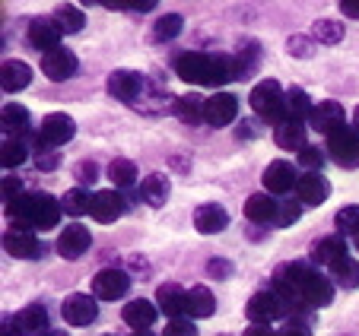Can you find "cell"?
Listing matches in <instances>:
<instances>
[{
	"label": "cell",
	"mask_w": 359,
	"mask_h": 336,
	"mask_svg": "<svg viewBox=\"0 0 359 336\" xmlns=\"http://www.w3.org/2000/svg\"><path fill=\"white\" fill-rule=\"evenodd\" d=\"M273 292L292 311L302 308H327L334 298V286L327 276L305 263H283L273 270Z\"/></svg>",
	"instance_id": "6da1fadb"
},
{
	"label": "cell",
	"mask_w": 359,
	"mask_h": 336,
	"mask_svg": "<svg viewBox=\"0 0 359 336\" xmlns=\"http://www.w3.org/2000/svg\"><path fill=\"white\" fill-rule=\"evenodd\" d=\"M175 74L194 86H223L229 80H242V64H236L232 57L188 51L175 61Z\"/></svg>",
	"instance_id": "7a4b0ae2"
},
{
	"label": "cell",
	"mask_w": 359,
	"mask_h": 336,
	"mask_svg": "<svg viewBox=\"0 0 359 336\" xmlns=\"http://www.w3.org/2000/svg\"><path fill=\"white\" fill-rule=\"evenodd\" d=\"M61 200L51 194H22L16 203H10L7 213L13 216V229H55L61 219Z\"/></svg>",
	"instance_id": "3957f363"
},
{
	"label": "cell",
	"mask_w": 359,
	"mask_h": 336,
	"mask_svg": "<svg viewBox=\"0 0 359 336\" xmlns=\"http://www.w3.org/2000/svg\"><path fill=\"white\" fill-rule=\"evenodd\" d=\"M248 102L255 108V115L264 118V121H273V124L286 121V92L280 89L277 80H261L258 86L251 89Z\"/></svg>",
	"instance_id": "277c9868"
},
{
	"label": "cell",
	"mask_w": 359,
	"mask_h": 336,
	"mask_svg": "<svg viewBox=\"0 0 359 336\" xmlns=\"http://www.w3.org/2000/svg\"><path fill=\"white\" fill-rule=\"evenodd\" d=\"M327 153L337 165L344 168H356L359 165V134L356 127H337L331 136H327Z\"/></svg>",
	"instance_id": "5b68a950"
},
{
	"label": "cell",
	"mask_w": 359,
	"mask_h": 336,
	"mask_svg": "<svg viewBox=\"0 0 359 336\" xmlns=\"http://www.w3.org/2000/svg\"><path fill=\"white\" fill-rule=\"evenodd\" d=\"M130 289V276L124 270H99L93 279V295L99 302H115V298H124Z\"/></svg>",
	"instance_id": "8992f818"
},
{
	"label": "cell",
	"mask_w": 359,
	"mask_h": 336,
	"mask_svg": "<svg viewBox=\"0 0 359 336\" xmlns=\"http://www.w3.org/2000/svg\"><path fill=\"white\" fill-rule=\"evenodd\" d=\"M245 314H248L251 323H271L277 321V317L286 314V304L280 302L277 292H255V295L248 298V308H245Z\"/></svg>",
	"instance_id": "52a82bcc"
},
{
	"label": "cell",
	"mask_w": 359,
	"mask_h": 336,
	"mask_svg": "<svg viewBox=\"0 0 359 336\" xmlns=\"http://www.w3.org/2000/svg\"><path fill=\"white\" fill-rule=\"evenodd\" d=\"M76 134V124L70 115H64V111H55V115H45V121H41L39 127V140L48 143V146H64V143H70Z\"/></svg>",
	"instance_id": "ba28073f"
},
{
	"label": "cell",
	"mask_w": 359,
	"mask_h": 336,
	"mask_svg": "<svg viewBox=\"0 0 359 336\" xmlns=\"http://www.w3.org/2000/svg\"><path fill=\"white\" fill-rule=\"evenodd\" d=\"M61 314L70 327H89V323L95 321V314H99V304H95V298L83 295V292H74V295L64 298Z\"/></svg>",
	"instance_id": "9c48e42d"
},
{
	"label": "cell",
	"mask_w": 359,
	"mask_h": 336,
	"mask_svg": "<svg viewBox=\"0 0 359 336\" xmlns=\"http://www.w3.org/2000/svg\"><path fill=\"white\" fill-rule=\"evenodd\" d=\"M238 115V99L229 92H217L207 99V108H203V121L210 124V127H226L232 124Z\"/></svg>",
	"instance_id": "30bf717a"
},
{
	"label": "cell",
	"mask_w": 359,
	"mask_h": 336,
	"mask_svg": "<svg viewBox=\"0 0 359 336\" xmlns=\"http://www.w3.org/2000/svg\"><path fill=\"white\" fill-rule=\"evenodd\" d=\"M41 74H45L48 80H55V83L70 80V76L76 74V54L67 51V48H55V51H48L45 57H41Z\"/></svg>",
	"instance_id": "8fae6325"
},
{
	"label": "cell",
	"mask_w": 359,
	"mask_h": 336,
	"mask_svg": "<svg viewBox=\"0 0 359 336\" xmlns=\"http://www.w3.org/2000/svg\"><path fill=\"white\" fill-rule=\"evenodd\" d=\"M296 197L302 206H321L331 197V184L327 178H321V172H305L296 184Z\"/></svg>",
	"instance_id": "7c38bea8"
},
{
	"label": "cell",
	"mask_w": 359,
	"mask_h": 336,
	"mask_svg": "<svg viewBox=\"0 0 359 336\" xmlns=\"http://www.w3.org/2000/svg\"><path fill=\"white\" fill-rule=\"evenodd\" d=\"M261 181H264L267 194H286V190H292L299 184V175H296V168H292L286 159H277V162H271V165L264 168Z\"/></svg>",
	"instance_id": "4fadbf2b"
},
{
	"label": "cell",
	"mask_w": 359,
	"mask_h": 336,
	"mask_svg": "<svg viewBox=\"0 0 359 336\" xmlns=\"http://www.w3.org/2000/svg\"><path fill=\"white\" fill-rule=\"evenodd\" d=\"M61 29H57V22L51 20V16H39V20L29 22V45L39 48V51H55V48H61Z\"/></svg>",
	"instance_id": "5bb4252c"
},
{
	"label": "cell",
	"mask_w": 359,
	"mask_h": 336,
	"mask_svg": "<svg viewBox=\"0 0 359 336\" xmlns=\"http://www.w3.org/2000/svg\"><path fill=\"white\" fill-rule=\"evenodd\" d=\"M89 244H93L89 229H83V225H67V229L57 235V254H61L64 260H80L89 251Z\"/></svg>",
	"instance_id": "9a60e30c"
},
{
	"label": "cell",
	"mask_w": 359,
	"mask_h": 336,
	"mask_svg": "<svg viewBox=\"0 0 359 336\" xmlns=\"http://www.w3.org/2000/svg\"><path fill=\"white\" fill-rule=\"evenodd\" d=\"M4 248L7 254L20 257V260H32V257H41V241L26 229H10L4 235Z\"/></svg>",
	"instance_id": "2e32d148"
},
{
	"label": "cell",
	"mask_w": 359,
	"mask_h": 336,
	"mask_svg": "<svg viewBox=\"0 0 359 336\" xmlns=\"http://www.w3.org/2000/svg\"><path fill=\"white\" fill-rule=\"evenodd\" d=\"M229 225V213H226L219 203H203L194 213V229L201 235H219V232Z\"/></svg>",
	"instance_id": "e0dca14e"
},
{
	"label": "cell",
	"mask_w": 359,
	"mask_h": 336,
	"mask_svg": "<svg viewBox=\"0 0 359 336\" xmlns=\"http://www.w3.org/2000/svg\"><path fill=\"white\" fill-rule=\"evenodd\" d=\"M109 92L115 95L118 102H134L140 99L143 92V76L134 74V70H115L109 76Z\"/></svg>",
	"instance_id": "ac0fdd59"
},
{
	"label": "cell",
	"mask_w": 359,
	"mask_h": 336,
	"mask_svg": "<svg viewBox=\"0 0 359 336\" xmlns=\"http://www.w3.org/2000/svg\"><path fill=\"white\" fill-rule=\"evenodd\" d=\"M13 323L22 336H48L51 333V330H48V311L41 308V304H29V308H22L20 314L13 317Z\"/></svg>",
	"instance_id": "d6986e66"
},
{
	"label": "cell",
	"mask_w": 359,
	"mask_h": 336,
	"mask_svg": "<svg viewBox=\"0 0 359 336\" xmlns=\"http://www.w3.org/2000/svg\"><path fill=\"white\" fill-rule=\"evenodd\" d=\"M344 118H346V115H344V108H340L337 102H318L309 121H312L315 130H321V134L331 136L337 127H344Z\"/></svg>",
	"instance_id": "ffe728a7"
},
{
	"label": "cell",
	"mask_w": 359,
	"mask_h": 336,
	"mask_svg": "<svg viewBox=\"0 0 359 336\" xmlns=\"http://www.w3.org/2000/svg\"><path fill=\"white\" fill-rule=\"evenodd\" d=\"M156 304L172 321H178L182 314H188V292L175 283H165V286H159V292H156Z\"/></svg>",
	"instance_id": "44dd1931"
},
{
	"label": "cell",
	"mask_w": 359,
	"mask_h": 336,
	"mask_svg": "<svg viewBox=\"0 0 359 336\" xmlns=\"http://www.w3.org/2000/svg\"><path fill=\"white\" fill-rule=\"evenodd\" d=\"M29 83H32V67L26 61H4V67H0L4 92H22Z\"/></svg>",
	"instance_id": "7402d4cb"
},
{
	"label": "cell",
	"mask_w": 359,
	"mask_h": 336,
	"mask_svg": "<svg viewBox=\"0 0 359 336\" xmlns=\"http://www.w3.org/2000/svg\"><path fill=\"white\" fill-rule=\"evenodd\" d=\"M121 213H124V197L118 190H99V194H93L95 222H115Z\"/></svg>",
	"instance_id": "603a6c76"
},
{
	"label": "cell",
	"mask_w": 359,
	"mask_h": 336,
	"mask_svg": "<svg viewBox=\"0 0 359 336\" xmlns=\"http://www.w3.org/2000/svg\"><path fill=\"white\" fill-rule=\"evenodd\" d=\"M156 304L153 302H147V298H134L130 304H124V323L128 327H134V330H147V327H153L156 323Z\"/></svg>",
	"instance_id": "cb8c5ba5"
},
{
	"label": "cell",
	"mask_w": 359,
	"mask_h": 336,
	"mask_svg": "<svg viewBox=\"0 0 359 336\" xmlns=\"http://www.w3.org/2000/svg\"><path fill=\"white\" fill-rule=\"evenodd\" d=\"M346 257V241L344 235H331V238H321V241L312 244V260L315 263H325V267H334L337 260Z\"/></svg>",
	"instance_id": "d4e9b609"
},
{
	"label": "cell",
	"mask_w": 359,
	"mask_h": 336,
	"mask_svg": "<svg viewBox=\"0 0 359 336\" xmlns=\"http://www.w3.org/2000/svg\"><path fill=\"white\" fill-rule=\"evenodd\" d=\"M277 209H280V203L271 194H251L245 200V216L251 222H273L277 219Z\"/></svg>",
	"instance_id": "484cf974"
},
{
	"label": "cell",
	"mask_w": 359,
	"mask_h": 336,
	"mask_svg": "<svg viewBox=\"0 0 359 336\" xmlns=\"http://www.w3.org/2000/svg\"><path fill=\"white\" fill-rule=\"evenodd\" d=\"M273 140H277L280 149H299V153H302L305 149V124L302 121H290V118H286L283 124L273 127Z\"/></svg>",
	"instance_id": "4316f807"
},
{
	"label": "cell",
	"mask_w": 359,
	"mask_h": 336,
	"mask_svg": "<svg viewBox=\"0 0 359 336\" xmlns=\"http://www.w3.org/2000/svg\"><path fill=\"white\" fill-rule=\"evenodd\" d=\"M217 311V298L207 286H194L188 292V317L191 321H203V317H210Z\"/></svg>",
	"instance_id": "83f0119b"
},
{
	"label": "cell",
	"mask_w": 359,
	"mask_h": 336,
	"mask_svg": "<svg viewBox=\"0 0 359 336\" xmlns=\"http://www.w3.org/2000/svg\"><path fill=\"white\" fill-rule=\"evenodd\" d=\"M312 111H315V102L305 95V89L292 86L286 92V118L290 121H305V118H312Z\"/></svg>",
	"instance_id": "f1b7e54d"
},
{
	"label": "cell",
	"mask_w": 359,
	"mask_h": 336,
	"mask_svg": "<svg viewBox=\"0 0 359 336\" xmlns=\"http://www.w3.org/2000/svg\"><path fill=\"white\" fill-rule=\"evenodd\" d=\"M169 190L172 188H169V178L165 175H147L140 184V194L149 206H163V203L169 200Z\"/></svg>",
	"instance_id": "f546056e"
},
{
	"label": "cell",
	"mask_w": 359,
	"mask_h": 336,
	"mask_svg": "<svg viewBox=\"0 0 359 336\" xmlns=\"http://www.w3.org/2000/svg\"><path fill=\"white\" fill-rule=\"evenodd\" d=\"M203 108H207V99H201L197 92H188L175 102V115L184 124H197V121H203Z\"/></svg>",
	"instance_id": "4dcf8cb0"
},
{
	"label": "cell",
	"mask_w": 359,
	"mask_h": 336,
	"mask_svg": "<svg viewBox=\"0 0 359 336\" xmlns=\"http://www.w3.org/2000/svg\"><path fill=\"white\" fill-rule=\"evenodd\" d=\"M51 20L57 22V29H61V32H80V29L86 26V16H83V10L74 7V4H61V7L51 13Z\"/></svg>",
	"instance_id": "1f68e13d"
},
{
	"label": "cell",
	"mask_w": 359,
	"mask_h": 336,
	"mask_svg": "<svg viewBox=\"0 0 359 336\" xmlns=\"http://www.w3.org/2000/svg\"><path fill=\"white\" fill-rule=\"evenodd\" d=\"M0 121H4V130H7V134H26L29 130V111L22 105H4Z\"/></svg>",
	"instance_id": "d6a6232c"
},
{
	"label": "cell",
	"mask_w": 359,
	"mask_h": 336,
	"mask_svg": "<svg viewBox=\"0 0 359 336\" xmlns=\"http://www.w3.org/2000/svg\"><path fill=\"white\" fill-rule=\"evenodd\" d=\"M331 273H334V279H337V286H344V289H356L359 286V263L353 260L350 254H346L344 260L334 263Z\"/></svg>",
	"instance_id": "836d02e7"
},
{
	"label": "cell",
	"mask_w": 359,
	"mask_h": 336,
	"mask_svg": "<svg viewBox=\"0 0 359 336\" xmlns=\"http://www.w3.org/2000/svg\"><path fill=\"white\" fill-rule=\"evenodd\" d=\"M61 206H64V213H70V216L93 213V197H89V190H83V188H74V190H67V194H64Z\"/></svg>",
	"instance_id": "e575fe53"
},
{
	"label": "cell",
	"mask_w": 359,
	"mask_h": 336,
	"mask_svg": "<svg viewBox=\"0 0 359 336\" xmlns=\"http://www.w3.org/2000/svg\"><path fill=\"white\" fill-rule=\"evenodd\" d=\"M109 178L115 181V188H130L137 181V165L130 159H115L109 165Z\"/></svg>",
	"instance_id": "d590c367"
},
{
	"label": "cell",
	"mask_w": 359,
	"mask_h": 336,
	"mask_svg": "<svg viewBox=\"0 0 359 336\" xmlns=\"http://www.w3.org/2000/svg\"><path fill=\"white\" fill-rule=\"evenodd\" d=\"M182 26H184V20L178 13H165V16H159V20H156L153 35H156L159 41H172V38H178V35H182Z\"/></svg>",
	"instance_id": "8d00e7d4"
},
{
	"label": "cell",
	"mask_w": 359,
	"mask_h": 336,
	"mask_svg": "<svg viewBox=\"0 0 359 336\" xmlns=\"http://www.w3.org/2000/svg\"><path fill=\"white\" fill-rule=\"evenodd\" d=\"M26 153H29L26 143L16 140V136H13V140L7 136V140H4V155H0V162H4V168H16V165H22V162L29 159Z\"/></svg>",
	"instance_id": "74e56055"
},
{
	"label": "cell",
	"mask_w": 359,
	"mask_h": 336,
	"mask_svg": "<svg viewBox=\"0 0 359 336\" xmlns=\"http://www.w3.org/2000/svg\"><path fill=\"white\" fill-rule=\"evenodd\" d=\"M312 35L321 41V45H337V41H344V26L334 20H318L312 29Z\"/></svg>",
	"instance_id": "f35d334b"
},
{
	"label": "cell",
	"mask_w": 359,
	"mask_h": 336,
	"mask_svg": "<svg viewBox=\"0 0 359 336\" xmlns=\"http://www.w3.org/2000/svg\"><path fill=\"white\" fill-rule=\"evenodd\" d=\"M334 222H337V229L344 235H359V206H344L334 216Z\"/></svg>",
	"instance_id": "ab89813d"
},
{
	"label": "cell",
	"mask_w": 359,
	"mask_h": 336,
	"mask_svg": "<svg viewBox=\"0 0 359 336\" xmlns=\"http://www.w3.org/2000/svg\"><path fill=\"white\" fill-rule=\"evenodd\" d=\"M35 165H39L41 172H51V168H57V153H55V146H48V143L35 140Z\"/></svg>",
	"instance_id": "60d3db41"
},
{
	"label": "cell",
	"mask_w": 359,
	"mask_h": 336,
	"mask_svg": "<svg viewBox=\"0 0 359 336\" xmlns=\"http://www.w3.org/2000/svg\"><path fill=\"white\" fill-rule=\"evenodd\" d=\"M299 213H302V203H280V209H277V219H273V225H277V229H286V225H292V222H299Z\"/></svg>",
	"instance_id": "b9f144b4"
},
{
	"label": "cell",
	"mask_w": 359,
	"mask_h": 336,
	"mask_svg": "<svg viewBox=\"0 0 359 336\" xmlns=\"http://www.w3.org/2000/svg\"><path fill=\"white\" fill-rule=\"evenodd\" d=\"M163 336H197V327L191 317H178V321L165 323V333Z\"/></svg>",
	"instance_id": "7bdbcfd3"
},
{
	"label": "cell",
	"mask_w": 359,
	"mask_h": 336,
	"mask_svg": "<svg viewBox=\"0 0 359 336\" xmlns=\"http://www.w3.org/2000/svg\"><path fill=\"white\" fill-rule=\"evenodd\" d=\"M299 162H302L309 172H321V165H325V153H318L315 146H305L302 153H299Z\"/></svg>",
	"instance_id": "ee69618b"
},
{
	"label": "cell",
	"mask_w": 359,
	"mask_h": 336,
	"mask_svg": "<svg viewBox=\"0 0 359 336\" xmlns=\"http://www.w3.org/2000/svg\"><path fill=\"white\" fill-rule=\"evenodd\" d=\"M277 336H312V333H309V323L302 317H292V321L283 323V330H277Z\"/></svg>",
	"instance_id": "f6af8a7d"
},
{
	"label": "cell",
	"mask_w": 359,
	"mask_h": 336,
	"mask_svg": "<svg viewBox=\"0 0 359 336\" xmlns=\"http://www.w3.org/2000/svg\"><path fill=\"white\" fill-rule=\"evenodd\" d=\"M74 175H76V181L93 184V181H95V175H99V168H95V162H80Z\"/></svg>",
	"instance_id": "bcb514c9"
},
{
	"label": "cell",
	"mask_w": 359,
	"mask_h": 336,
	"mask_svg": "<svg viewBox=\"0 0 359 336\" xmlns=\"http://www.w3.org/2000/svg\"><path fill=\"white\" fill-rule=\"evenodd\" d=\"M290 54H296V57H309V54H312V45H309V38H302V35L290 38Z\"/></svg>",
	"instance_id": "7dc6e473"
},
{
	"label": "cell",
	"mask_w": 359,
	"mask_h": 336,
	"mask_svg": "<svg viewBox=\"0 0 359 336\" xmlns=\"http://www.w3.org/2000/svg\"><path fill=\"white\" fill-rule=\"evenodd\" d=\"M207 273L217 276V279H226V276H232V263H226V260H210V263H207Z\"/></svg>",
	"instance_id": "c3c4849f"
},
{
	"label": "cell",
	"mask_w": 359,
	"mask_h": 336,
	"mask_svg": "<svg viewBox=\"0 0 359 336\" xmlns=\"http://www.w3.org/2000/svg\"><path fill=\"white\" fill-rule=\"evenodd\" d=\"M242 336H277V330H271V323H251Z\"/></svg>",
	"instance_id": "681fc988"
},
{
	"label": "cell",
	"mask_w": 359,
	"mask_h": 336,
	"mask_svg": "<svg viewBox=\"0 0 359 336\" xmlns=\"http://www.w3.org/2000/svg\"><path fill=\"white\" fill-rule=\"evenodd\" d=\"M340 13L350 16V20H359V4H353V0H340Z\"/></svg>",
	"instance_id": "f907efd6"
},
{
	"label": "cell",
	"mask_w": 359,
	"mask_h": 336,
	"mask_svg": "<svg viewBox=\"0 0 359 336\" xmlns=\"http://www.w3.org/2000/svg\"><path fill=\"white\" fill-rule=\"evenodd\" d=\"M0 336H22V333H20V330H16V323L4 321V330H0Z\"/></svg>",
	"instance_id": "816d5d0a"
},
{
	"label": "cell",
	"mask_w": 359,
	"mask_h": 336,
	"mask_svg": "<svg viewBox=\"0 0 359 336\" xmlns=\"http://www.w3.org/2000/svg\"><path fill=\"white\" fill-rule=\"evenodd\" d=\"M353 127H356V134H359V108L353 111Z\"/></svg>",
	"instance_id": "f5cc1de1"
},
{
	"label": "cell",
	"mask_w": 359,
	"mask_h": 336,
	"mask_svg": "<svg viewBox=\"0 0 359 336\" xmlns=\"http://www.w3.org/2000/svg\"><path fill=\"white\" fill-rule=\"evenodd\" d=\"M130 336H153V333H149V330H134Z\"/></svg>",
	"instance_id": "db71d44e"
},
{
	"label": "cell",
	"mask_w": 359,
	"mask_h": 336,
	"mask_svg": "<svg viewBox=\"0 0 359 336\" xmlns=\"http://www.w3.org/2000/svg\"><path fill=\"white\" fill-rule=\"evenodd\" d=\"M48 336H67V333H64V330H51V333H48Z\"/></svg>",
	"instance_id": "11a10c76"
},
{
	"label": "cell",
	"mask_w": 359,
	"mask_h": 336,
	"mask_svg": "<svg viewBox=\"0 0 359 336\" xmlns=\"http://www.w3.org/2000/svg\"><path fill=\"white\" fill-rule=\"evenodd\" d=\"M356 251H359V235H356Z\"/></svg>",
	"instance_id": "9f6ffc18"
}]
</instances>
